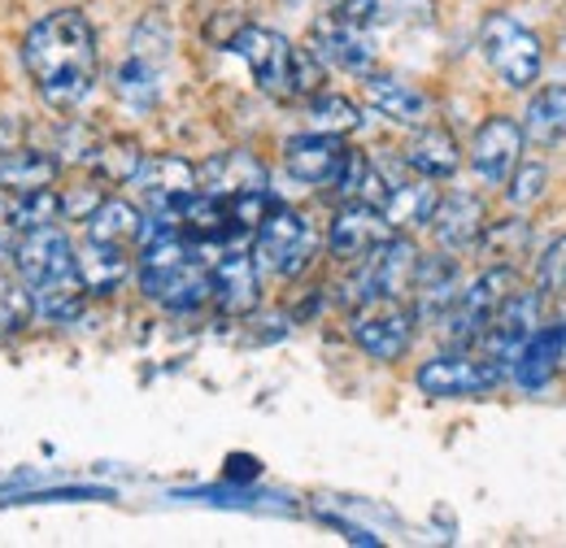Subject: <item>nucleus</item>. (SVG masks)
<instances>
[{
	"instance_id": "37",
	"label": "nucleus",
	"mask_w": 566,
	"mask_h": 548,
	"mask_svg": "<svg viewBox=\"0 0 566 548\" xmlns=\"http://www.w3.org/2000/svg\"><path fill=\"white\" fill-rule=\"evenodd\" d=\"M323 13L354 22V27H370L379 18V0H323Z\"/></svg>"
},
{
	"instance_id": "1",
	"label": "nucleus",
	"mask_w": 566,
	"mask_h": 548,
	"mask_svg": "<svg viewBox=\"0 0 566 548\" xmlns=\"http://www.w3.org/2000/svg\"><path fill=\"white\" fill-rule=\"evenodd\" d=\"M22 70L49 109H78L101 78V40L83 9H53L22 35Z\"/></svg>"
},
{
	"instance_id": "30",
	"label": "nucleus",
	"mask_w": 566,
	"mask_h": 548,
	"mask_svg": "<svg viewBox=\"0 0 566 548\" xmlns=\"http://www.w3.org/2000/svg\"><path fill=\"white\" fill-rule=\"evenodd\" d=\"M361 127V109H357L349 96L340 92H314L310 96V131H323V136H354Z\"/></svg>"
},
{
	"instance_id": "10",
	"label": "nucleus",
	"mask_w": 566,
	"mask_h": 548,
	"mask_svg": "<svg viewBox=\"0 0 566 548\" xmlns=\"http://www.w3.org/2000/svg\"><path fill=\"white\" fill-rule=\"evenodd\" d=\"M415 309L406 301H361L349 314V336L370 361H401L415 344Z\"/></svg>"
},
{
	"instance_id": "4",
	"label": "nucleus",
	"mask_w": 566,
	"mask_h": 548,
	"mask_svg": "<svg viewBox=\"0 0 566 548\" xmlns=\"http://www.w3.org/2000/svg\"><path fill=\"white\" fill-rule=\"evenodd\" d=\"M318 253V231L305 213L287 205H275L253 231V262L262 274H275V278H296V274L310 271Z\"/></svg>"
},
{
	"instance_id": "28",
	"label": "nucleus",
	"mask_w": 566,
	"mask_h": 548,
	"mask_svg": "<svg viewBox=\"0 0 566 548\" xmlns=\"http://www.w3.org/2000/svg\"><path fill=\"white\" fill-rule=\"evenodd\" d=\"M87 240H101V244H140V231H144V209L123 201V197H105L101 205L87 213Z\"/></svg>"
},
{
	"instance_id": "29",
	"label": "nucleus",
	"mask_w": 566,
	"mask_h": 548,
	"mask_svg": "<svg viewBox=\"0 0 566 548\" xmlns=\"http://www.w3.org/2000/svg\"><path fill=\"white\" fill-rule=\"evenodd\" d=\"M140 161H144V148L132 136L96 139V144H92V152H87V166H92L96 183H109V188L132 183V179H136V170H140Z\"/></svg>"
},
{
	"instance_id": "8",
	"label": "nucleus",
	"mask_w": 566,
	"mask_h": 548,
	"mask_svg": "<svg viewBox=\"0 0 566 548\" xmlns=\"http://www.w3.org/2000/svg\"><path fill=\"white\" fill-rule=\"evenodd\" d=\"M227 49L249 66L258 92L275 101H296V49L292 40L271 27H235Z\"/></svg>"
},
{
	"instance_id": "6",
	"label": "nucleus",
	"mask_w": 566,
	"mask_h": 548,
	"mask_svg": "<svg viewBox=\"0 0 566 548\" xmlns=\"http://www.w3.org/2000/svg\"><path fill=\"white\" fill-rule=\"evenodd\" d=\"M419 244L406 231H392L379 249H370L361 262H354L357 271L349 278V305L361 301H406L410 283L419 271Z\"/></svg>"
},
{
	"instance_id": "2",
	"label": "nucleus",
	"mask_w": 566,
	"mask_h": 548,
	"mask_svg": "<svg viewBox=\"0 0 566 548\" xmlns=\"http://www.w3.org/2000/svg\"><path fill=\"white\" fill-rule=\"evenodd\" d=\"M18 278L27 283L31 292V305H35V318L62 327L74 323L87 305V292L78 283L74 271V244L71 235L53 222V226H31V231H18L13 235V253H9Z\"/></svg>"
},
{
	"instance_id": "27",
	"label": "nucleus",
	"mask_w": 566,
	"mask_h": 548,
	"mask_svg": "<svg viewBox=\"0 0 566 548\" xmlns=\"http://www.w3.org/2000/svg\"><path fill=\"white\" fill-rule=\"evenodd\" d=\"M62 175V161L53 152L40 148H13L0 157V188L4 192H35V188H53Z\"/></svg>"
},
{
	"instance_id": "20",
	"label": "nucleus",
	"mask_w": 566,
	"mask_h": 548,
	"mask_svg": "<svg viewBox=\"0 0 566 548\" xmlns=\"http://www.w3.org/2000/svg\"><path fill=\"white\" fill-rule=\"evenodd\" d=\"M74 271H78V283L87 296L105 301V296L123 292V283L132 278V249L83 240V244H74Z\"/></svg>"
},
{
	"instance_id": "16",
	"label": "nucleus",
	"mask_w": 566,
	"mask_h": 548,
	"mask_svg": "<svg viewBox=\"0 0 566 548\" xmlns=\"http://www.w3.org/2000/svg\"><path fill=\"white\" fill-rule=\"evenodd\" d=\"M427 226L444 253H471V249H480V235L489 226V209L471 192H449L436 201Z\"/></svg>"
},
{
	"instance_id": "35",
	"label": "nucleus",
	"mask_w": 566,
	"mask_h": 548,
	"mask_svg": "<svg viewBox=\"0 0 566 548\" xmlns=\"http://www.w3.org/2000/svg\"><path fill=\"white\" fill-rule=\"evenodd\" d=\"M536 292H566V235H558L541 257H536Z\"/></svg>"
},
{
	"instance_id": "31",
	"label": "nucleus",
	"mask_w": 566,
	"mask_h": 548,
	"mask_svg": "<svg viewBox=\"0 0 566 548\" xmlns=\"http://www.w3.org/2000/svg\"><path fill=\"white\" fill-rule=\"evenodd\" d=\"M53 222H62L57 188L18 192V197L9 201V226H13V235H18V231H31V226H53Z\"/></svg>"
},
{
	"instance_id": "15",
	"label": "nucleus",
	"mask_w": 566,
	"mask_h": 548,
	"mask_svg": "<svg viewBox=\"0 0 566 548\" xmlns=\"http://www.w3.org/2000/svg\"><path fill=\"white\" fill-rule=\"evenodd\" d=\"M388 235H392V226H388V218L379 209L366 205V201H345L340 213L332 218V226H327V253L336 262L354 266L370 249H379Z\"/></svg>"
},
{
	"instance_id": "18",
	"label": "nucleus",
	"mask_w": 566,
	"mask_h": 548,
	"mask_svg": "<svg viewBox=\"0 0 566 548\" xmlns=\"http://www.w3.org/2000/svg\"><path fill=\"white\" fill-rule=\"evenodd\" d=\"M349 144L340 136H323V131H301L283 144V166L296 183H310V188H327L345 161Z\"/></svg>"
},
{
	"instance_id": "12",
	"label": "nucleus",
	"mask_w": 566,
	"mask_h": 548,
	"mask_svg": "<svg viewBox=\"0 0 566 548\" xmlns=\"http://www.w3.org/2000/svg\"><path fill=\"white\" fill-rule=\"evenodd\" d=\"M210 301L227 318H249L262 305V271L253 253L240 244H227L210 257Z\"/></svg>"
},
{
	"instance_id": "14",
	"label": "nucleus",
	"mask_w": 566,
	"mask_h": 548,
	"mask_svg": "<svg viewBox=\"0 0 566 548\" xmlns=\"http://www.w3.org/2000/svg\"><path fill=\"white\" fill-rule=\"evenodd\" d=\"M310 53L332 70H345V74H357L366 78L375 70V40L366 35V27H354V22H340L332 13H318L314 27H310Z\"/></svg>"
},
{
	"instance_id": "13",
	"label": "nucleus",
	"mask_w": 566,
	"mask_h": 548,
	"mask_svg": "<svg viewBox=\"0 0 566 548\" xmlns=\"http://www.w3.org/2000/svg\"><path fill=\"white\" fill-rule=\"evenodd\" d=\"M541 327V292H527L523 283L501 301V309H496L493 318H489V327H484V357H493L496 366L505 370V379H510V366H514V352L523 348V340L532 336Z\"/></svg>"
},
{
	"instance_id": "25",
	"label": "nucleus",
	"mask_w": 566,
	"mask_h": 548,
	"mask_svg": "<svg viewBox=\"0 0 566 548\" xmlns=\"http://www.w3.org/2000/svg\"><path fill=\"white\" fill-rule=\"evenodd\" d=\"M523 144H536V148H554L566 139V83H549L541 87L527 109H523Z\"/></svg>"
},
{
	"instance_id": "32",
	"label": "nucleus",
	"mask_w": 566,
	"mask_h": 548,
	"mask_svg": "<svg viewBox=\"0 0 566 548\" xmlns=\"http://www.w3.org/2000/svg\"><path fill=\"white\" fill-rule=\"evenodd\" d=\"M31 318H35V305H31L27 283L18 278V271H4V266H0V336L27 331Z\"/></svg>"
},
{
	"instance_id": "26",
	"label": "nucleus",
	"mask_w": 566,
	"mask_h": 548,
	"mask_svg": "<svg viewBox=\"0 0 566 548\" xmlns=\"http://www.w3.org/2000/svg\"><path fill=\"white\" fill-rule=\"evenodd\" d=\"M440 201V192L431 188V179H401V183H388L384 201H379V213L388 218L392 231H410V226H427L431 209Z\"/></svg>"
},
{
	"instance_id": "23",
	"label": "nucleus",
	"mask_w": 566,
	"mask_h": 548,
	"mask_svg": "<svg viewBox=\"0 0 566 548\" xmlns=\"http://www.w3.org/2000/svg\"><path fill=\"white\" fill-rule=\"evenodd\" d=\"M563 344H566V323H554V327H536L523 348L514 352V366H510V379L518 383V388H527V392H541L549 379H554V370L563 366Z\"/></svg>"
},
{
	"instance_id": "11",
	"label": "nucleus",
	"mask_w": 566,
	"mask_h": 548,
	"mask_svg": "<svg viewBox=\"0 0 566 548\" xmlns=\"http://www.w3.org/2000/svg\"><path fill=\"white\" fill-rule=\"evenodd\" d=\"M136 197L148 218H161V222H175L179 226V209L197 197V166L188 157H175V152H157L148 157L144 152L140 170L132 179Z\"/></svg>"
},
{
	"instance_id": "5",
	"label": "nucleus",
	"mask_w": 566,
	"mask_h": 548,
	"mask_svg": "<svg viewBox=\"0 0 566 548\" xmlns=\"http://www.w3.org/2000/svg\"><path fill=\"white\" fill-rule=\"evenodd\" d=\"M480 53L505 87H532L545 66V49L532 27H523L514 13H489L480 27Z\"/></svg>"
},
{
	"instance_id": "21",
	"label": "nucleus",
	"mask_w": 566,
	"mask_h": 548,
	"mask_svg": "<svg viewBox=\"0 0 566 548\" xmlns=\"http://www.w3.org/2000/svg\"><path fill=\"white\" fill-rule=\"evenodd\" d=\"M366 101H370V109L379 114V118H388V123H397V127H427L431 123V96L419 92L415 83H401V78H392V74H366Z\"/></svg>"
},
{
	"instance_id": "17",
	"label": "nucleus",
	"mask_w": 566,
	"mask_h": 548,
	"mask_svg": "<svg viewBox=\"0 0 566 548\" xmlns=\"http://www.w3.org/2000/svg\"><path fill=\"white\" fill-rule=\"evenodd\" d=\"M518 152H523V127L510 114H493V118H484V127L471 139V170L484 183L501 188L510 179V170L523 161Z\"/></svg>"
},
{
	"instance_id": "7",
	"label": "nucleus",
	"mask_w": 566,
	"mask_h": 548,
	"mask_svg": "<svg viewBox=\"0 0 566 548\" xmlns=\"http://www.w3.org/2000/svg\"><path fill=\"white\" fill-rule=\"evenodd\" d=\"M419 392L431 397V401H471V397H489L493 388L505 383V370L496 366L493 357H475V352H436L427 357L415 375Z\"/></svg>"
},
{
	"instance_id": "9",
	"label": "nucleus",
	"mask_w": 566,
	"mask_h": 548,
	"mask_svg": "<svg viewBox=\"0 0 566 548\" xmlns=\"http://www.w3.org/2000/svg\"><path fill=\"white\" fill-rule=\"evenodd\" d=\"M514 287H518V271H514V266H489L484 274H475V278L458 292L453 309L440 318L444 340L453 344V348H471V344H480L484 327H489V318L501 309V301H505Z\"/></svg>"
},
{
	"instance_id": "33",
	"label": "nucleus",
	"mask_w": 566,
	"mask_h": 548,
	"mask_svg": "<svg viewBox=\"0 0 566 548\" xmlns=\"http://www.w3.org/2000/svg\"><path fill=\"white\" fill-rule=\"evenodd\" d=\"M527 240H532V226H527L523 218L489 222V226H484V235H480L484 253H489V257H496V266H510V257H518V253L527 249Z\"/></svg>"
},
{
	"instance_id": "24",
	"label": "nucleus",
	"mask_w": 566,
	"mask_h": 548,
	"mask_svg": "<svg viewBox=\"0 0 566 548\" xmlns=\"http://www.w3.org/2000/svg\"><path fill=\"white\" fill-rule=\"evenodd\" d=\"M415 175H423L431 183H440V179H453L458 175V166H462V148H458V139L453 131H444V127H419L415 139L406 144V157H401Z\"/></svg>"
},
{
	"instance_id": "3",
	"label": "nucleus",
	"mask_w": 566,
	"mask_h": 548,
	"mask_svg": "<svg viewBox=\"0 0 566 548\" xmlns=\"http://www.w3.org/2000/svg\"><path fill=\"white\" fill-rule=\"evenodd\" d=\"M170 49H175V31L161 13H144L140 27L132 31L127 57L114 66V96L136 109L148 114L161 105L166 92V66H170Z\"/></svg>"
},
{
	"instance_id": "36",
	"label": "nucleus",
	"mask_w": 566,
	"mask_h": 548,
	"mask_svg": "<svg viewBox=\"0 0 566 548\" xmlns=\"http://www.w3.org/2000/svg\"><path fill=\"white\" fill-rule=\"evenodd\" d=\"M57 201H62V218H66V222H87V213L105 201V188H96V183L57 188Z\"/></svg>"
},
{
	"instance_id": "22",
	"label": "nucleus",
	"mask_w": 566,
	"mask_h": 548,
	"mask_svg": "<svg viewBox=\"0 0 566 548\" xmlns=\"http://www.w3.org/2000/svg\"><path fill=\"white\" fill-rule=\"evenodd\" d=\"M458 292H462V274L453 257H419V271L410 283V296H415L410 309L419 323H440L453 309Z\"/></svg>"
},
{
	"instance_id": "19",
	"label": "nucleus",
	"mask_w": 566,
	"mask_h": 548,
	"mask_svg": "<svg viewBox=\"0 0 566 548\" xmlns=\"http://www.w3.org/2000/svg\"><path fill=\"white\" fill-rule=\"evenodd\" d=\"M197 183L201 192H213V197L266 192V161L249 148H227V152H213L206 166H197Z\"/></svg>"
},
{
	"instance_id": "38",
	"label": "nucleus",
	"mask_w": 566,
	"mask_h": 548,
	"mask_svg": "<svg viewBox=\"0 0 566 548\" xmlns=\"http://www.w3.org/2000/svg\"><path fill=\"white\" fill-rule=\"evenodd\" d=\"M563 366H566V344H563Z\"/></svg>"
},
{
	"instance_id": "34",
	"label": "nucleus",
	"mask_w": 566,
	"mask_h": 548,
	"mask_svg": "<svg viewBox=\"0 0 566 548\" xmlns=\"http://www.w3.org/2000/svg\"><path fill=\"white\" fill-rule=\"evenodd\" d=\"M501 188H505V201H510V205L527 209V205H536V201H545V188H549V170H545L541 161H518Z\"/></svg>"
}]
</instances>
